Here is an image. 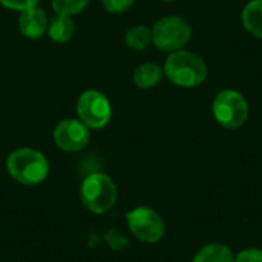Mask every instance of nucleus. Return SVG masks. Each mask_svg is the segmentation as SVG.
Returning a JSON list of instances; mask_svg holds the SVG:
<instances>
[{"instance_id": "obj_17", "label": "nucleus", "mask_w": 262, "mask_h": 262, "mask_svg": "<svg viewBox=\"0 0 262 262\" xmlns=\"http://www.w3.org/2000/svg\"><path fill=\"white\" fill-rule=\"evenodd\" d=\"M40 0H0V3L8 8V9H12V11H25V9H29L32 6H37Z\"/></svg>"}, {"instance_id": "obj_11", "label": "nucleus", "mask_w": 262, "mask_h": 262, "mask_svg": "<svg viewBox=\"0 0 262 262\" xmlns=\"http://www.w3.org/2000/svg\"><path fill=\"white\" fill-rule=\"evenodd\" d=\"M241 20L247 32L262 40V0H250L241 12Z\"/></svg>"}, {"instance_id": "obj_6", "label": "nucleus", "mask_w": 262, "mask_h": 262, "mask_svg": "<svg viewBox=\"0 0 262 262\" xmlns=\"http://www.w3.org/2000/svg\"><path fill=\"white\" fill-rule=\"evenodd\" d=\"M77 114L78 120L89 129H103L112 118V106L104 94L88 89L78 97Z\"/></svg>"}, {"instance_id": "obj_2", "label": "nucleus", "mask_w": 262, "mask_h": 262, "mask_svg": "<svg viewBox=\"0 0 262 262\" xmlns=\"http://www.w3.org/2000/svg\"><path fill=\"white\" fill-rule=\"evenodd\" d=\"M6 169L12 180L26 186H35L46 180L49 163L46 157L31 147H20L9 154Z\"/></svg>"}, {"instance_id": "obj_18", "label": "nucleus", "mask_w": 262, "mask_h": 262, "mask_svg": "<svg viewBox=\"0 0 262 262\" xmlns=\"http://www.w3.org/2000/svg\"><path fill=\"white\" fill-rule=\"evenodd\" d=\"M235 262H262V250L259 249H246L239 252Z\"/></svg>"}, {"instance_id": "obj_7", "label": "nucleus", "mask_w": 262, "mask_h": 262, "mask_svg": "<svg viewBox=\"0 0 262 262\" xmlns=\"http://www.w3.org/2000/svg\"><path fill=\"white\" fill-rule=\"evenodd\" d=\"M127 226L132 235L147 244H157L163 239L166 232V224L158 212L150 207H137L126 215Z\"/></svg>"}, {"instance_id": "obj_13", "label": "nucleus", "mask_w": 262, "mask_h": 262, "mask_svg": "<svg viewBox=\"0 0 262 262\" xmlns=\"http://www.w3.org/2000/svg\"><path fill=\"white\" fill-rule=\"evenodd\" d=\"M192 262H235V256L227 246L207 244L196 252Z\"/></svg>"}, {"instance_id": "obj_14", "label": "nucleus", "mask_w": 262, "mask_h": 262, "mask_svg": "<svg viewBox=\"0 0 262 262\" xmlns=\"http://www.w3.org/2000/svg\"><path fill=\"white\" fill-rule=\"evenodd\" d=\"M126 45L134 51H143L152 43V29L146 25H135L124 34Z\"/></svg>"}, {"instance_id": "obj_12", "label": "nucleus", "mask_w": 262, "mask_h": 262, "mask_svg": "<svg viewBox=\"0 0 262 262\" xmlns=\"http://www.w3.org/2000/svg\"><path fill=\"white\" fill-rule=\"evenodd\" d=\"M74 32H75V26H74V21L69 15L55 14V17H52L49 20L48 34H49L52 41L66 43L74 37Z\"/></svg>"}, {"instance_id": "obj_4", "label": "nucleus", "mask_w": 262, "mask_h": 262, "mask_svg": "<svg viewBox=\"0 0 262 262\" xmlns=\"http://www.w3.org/2000/svg\"><path fill=\"white\" fill-rule=\"evenodd\" d=\"M80 195L88 210L101 215L114 207L117 201V186L104 173H91L83 180Z\"/></svg>"}, {"instance_id": "obj_9", "label": "nucleus", "mask_w": 262, "mask_h": 262, "mask_svg": "<svg viewBox=\"0 0 262 262\" xmlns=\"http://www.w3.org/2000/svg\"><path fill=\"white\" fill-rule=\"evenodd\" d=\"M48 26H49V18L46 12L38 6L25 9L18 15V29L21 35H25L29 40L41 38L48 32Z\"/></svg>"}, {"instance_id": "obj_19", "label": "nucleus", "mask_w": 262, "mask_h": 262, "mask_svg": "<svg viewBox=\"0 0 262 262\" xmlns=\"http://www.w3.org/2000/svg\"><path fill=\"white\" fill-rule=\"evenodd\" d=\"M163 2H173V0H163Z\"/></svg>"}, {"instance_id": "obj_3", "label": "nucleus", "mask_w": 262, "mask_h": 262, "mask_svg": "<svg viewBox=\"0 0 262 262\" xmlns=\"http://www.w3.org/2000/svg\"><path fill=\"white\" fill-rule=\"evenodd\" d=\"M152 29V43L161 52H177L184 49L192 40V26L178 15H166L155 21Z\"/></svg>"}, {"instance_id": "obj_5", "label": "nucleus", "mask_w": 262, "mask_h": 262, "mask_svg": "<svg viewBox=\"0 0 262 262\" xmlns=\"http://www.w3.org/2000/svg\"><path fill=\"white\" fill-rule=\"evenodd\" d=\"M212 112L220 126L226 129H238L249 118V104L241 92L224 89L213 98Z\"/></svg>"}, {"instance_id": "obj_16", "label": "nucleus", "mask_w": 262, "mask_h": 262, "mask_svg": "<svg viewBox=\"0 0 262 262\" xmlns=\"http://www.w3.org/2000/svg\"><path fill=\"white\" fill-rule=\"evenodd\" d=\"M104 9L111 14H123L132 8L135 0H101Z\"/></svg>"}, {"instance_id": "obj_15", "label": "nucleus", "mask_w": 262, "mask_h": 262, "mask_svg": "<svg viewBox=\"0 0 262 262\" xmlns=\"http://www.w3.org/2000/svg\"><path fill=\"white\" fill-rule=\"evenodd\" d=\"M91 0H52V9L60 15H77L80 14Z\"/></svg>"}, {"instance_id": "obj_1", "label": "nucleus", "mask_w": 262, "mask_h": 262, "mask_svg": "<svg viewBox=\"0 0 262 262\" xmlns=\"http://www.w3.org/2000/svg\"><path fill=\"white\" fill-rule=\"evenodd\" d=\"M163 72L170 83L178 88H196L207 78V64L198 54L190 51H177L169 54Z\"/></svg>"}, {"instance_id": "obj_8", "label": "nucleus", "mask_w": 262, "mask_h": 262, "mask_svg": "<svg viewBox=\"0 0 262 262\" xmlns=\"http://www.w3.org/2000/svg\"><path fill=\"white\" fill-rule=\"evenodd\" d=\"M89 127L77 118L61 120L54 129V143L64 152H78L89 143Z\"/></svg>"}, {"instance_id": "obj_10", "label": "nucleus", "mask_w": 262, "mask_h": 262, "mask_svg": "<svg viewBox=\"0 0 262 262\" xmlns=\"http://www.w3.org/2000/svg\"><path fill=\"white\" fill-rule=\"evenodd\" d=\"M164 72L163 68L154 61H146L141 63L135 71H134V83L137 88L140 89H152L155 86H158V83L161 81Z\"/></svg>"}]
</instances>
